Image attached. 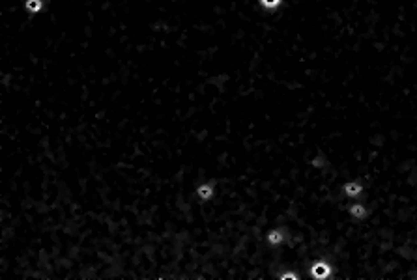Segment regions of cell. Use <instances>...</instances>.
I'll return each instance as SVG.
<instances>
[{
    "label": "cell",
    "instance_id": "1",
    "mask_svg": "<svg viewBox=\"0 0 417 280\" xmlns=\"http://www.w3.org/2000/svg\"><path fill=\"white\" fill-rule=\"evenodd\" d=\"M212 192H213V187H212V185H208V183H204V185H200V187H198V194H200L202 198H210V196H212Z\"/></svg>",
    "mask_w": 417,
    "mask_h": 280
},
{
    "label": "cell",
    "instance_id": "2",
    "mask_svg": "<svg viewBox=\"0 0 417 280\" xmlns=\"http://www.w3.org/2000/svg\"><path fill=\"white\" fill-rule=\"evenodd\" d=\"M281 239H283V233H281V231H271V233H268V241L273 243V245L279 243Z\"/></svg>",
    "mask_w": 417,
    "mask_h": 280
},
{
    "label": "cell",
    "instance_id": "3",
    "mask_svg": "<svg viewBox=\"0 0 417 280\" xmlns=\"http://www.w3.org/2000/svg\"><path fill=\"white\" fill-rule=\"evenodd\" d=\"M346 192H348V194H355V192H359V187L357 185H348V187H346Z\"/></svg>",
    "mask_w": 417,
    "mask_h": 280
}]
</instances>
